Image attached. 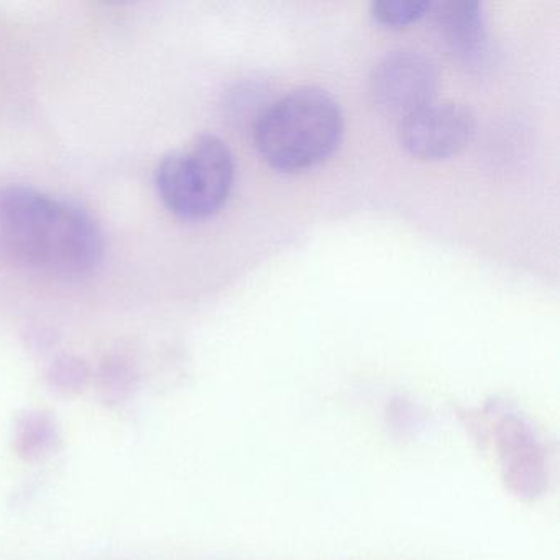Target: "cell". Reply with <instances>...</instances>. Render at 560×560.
<instances>
[{
    "instance_id": "6da1fadb",
    "label": "cell",
    "mask_w": 560,
    "mask_h": 560,
    "mask_svg": "<svg viewBox=\"0 0 560 560\" xmlns=\"http://www.w3.org/2000/svg\"><path fill=\"white\" fill-rule=\"evenodd\" d=\"M0 250L19 267L55 277L91 273L103 260L96 222L70 202L37 189H0Z\"/></svg>"
},
{
    "instance_id": "7a4b0ae2",
    "label": "cell",
    "mask_w": 560,
    "mask_h": 560,
    "mask_svg": "<svg viewBox=\"0 0 560 560\" xmlns=\"http://www.w3.org/2000/svg\"><path fill=\"white\" fill-rule=\"evenodd\" d=\"M342 136V110L319 88L284 94L258 116L254 127L261 159L287 173L319 165L336 152Z\"/></svg>"
},
{
    "instance_id": "3957f363",
    "label": "cell",
    "mask_w": 560,
    "mask_h": 560,
    "mask_svg": "<svg viewBox=\"0 0 560 560\" xmlns=\"http://www.w3.org/2000/svg\"><path fill=\"white\" fill-rule=\"evenodd\" d=\"M234 176V155L228 143L215 136H201L162 160L156 189L173 214L185 221H205L224 208Z\"/></svg>"
},
{
    "instance_id": "277c9868",
    "label": "cell",
    "mask_w": 560,
    "mask_h": 560,
    "mask_svg": "<svg viewBox=\"0 0 560 560\" xmlns=\"http://www.w3.org/2000/svg\"><path fill=\"white\" fill-rule=\"evenodd\" d=\"M438 88V68L418 51L386 55L375 65L369 81L375 106L399 119L434 103Z\"/></svg>"
},
{
    "instance_id": "5b68a950",
    "label": "cell",
    "mask_w": 560,
    "mask_h": 560,
    "mask_svg": "<svg viewBox=\"0 0 560 560\" xmlns=\"http://www.w3.org/2000/svg\"><path fill=\"white\" fill-rule=\"evenodd\" d=\"M475 116L460 103H432L399 120L398 137L405 150L422 160L457 155L470 142Z\"/></svg>"
},
{
    "instance_id": "8992f818",
    "label": "cell",
    "mask_w": 560,
    "mask_h": 560,
    "mask_svg": "<svg viewBox=\"0 0 560 560\" xmlns=\"http://www.w3.org/2000/svg\"><path fill=\"white\" fill-rule=\"evenodd\" d=\"M432 22L452 57L468 70L487 60L488 31L483 9L471 0H448L431 4Z\"/></svg>"
},
{
    "instance_id": "52a82bcc",
    "label": "cell",
    "mask_w": 560,
    "mask_h": 560,
    "mask_svg": "<svg viewBox=\"0 0 560 560\" xmlns=\"http://www.w3.org/2000/svg\"><path fill=\"white\" fill-rule=\"evenodd\" d=\"M429 9L425 0H378L372 4V18L383 27L405 28L424 19Z\"/></svg>"
},
{
    "instance_id": "ba28073f",
    "label": "cell",
    "mask_w": 560,
    "mask_h": 560,
    "mask_svg": "<svg viewBox=\"0 0 560 560\" xmlns=\"http://www.w3.org/2000/svg\"><path fill=\"white\" fill-rule=\"evenodd\" d=\"M54 422L47 416H31L19 432V447L27 457L45 454L54 444Z\"/></svg>"
}]
</instances>
